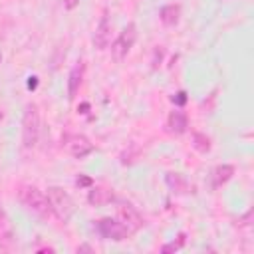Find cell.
<instances>
[{
  "label": "cell",
  "instance_id": "6da1fadb",
  "mask_svg": "<svg viewBox=\"0 0 254 254\" xmlns=\"http://www.w3.org/2000/svg\"><path fill=\"white\" fill-rule=\"evenodd\" d=\"M20 200H22V204H24L28 210H32L38 218L48 220V218L52 216V206H50V202H48V196H46L40 189H36V187H22V189H20Z\"/></svg>",
  "mask_w": 254,
  "mask_h": 254
},
{
  "label": "cell",
  "instance_id": "7a4b0ae2",
  "mask_svg": "<svg viewBox=\"0 0 254 254\" xmlns=\"http://www.w3.org/2000/svg\"><path fill=\"white\" fill-rule=\"evenodd\" d=\"M38 135H40V113L36 103H28L22 119V145L26 149H32L38 143Z\"/></svg>",
  "mask_w": 254,
  "mask_h": 254
},
{
  "label": "cell",
  "instance_id": "3957f363",
  "mask_svg": "<svg viewBox=\"0 0 254 254\" xmlns=\"http://www.w3.org/2000/svg\"><path fill=\"white\" fill-rule=\"evenodd\" d=\"M46 196H48V202L52 206V214H56L60 220L67 222L71 218V214H73V200H71V196L64 189H60V187H50Z\"/></svg>",
  "mask_w": 254,
  "mask_h": 254
},
{
  "label": "cell",
  "instance_id": "277c9868",
  "mask_svg": "<svg viewBox=\"0 0 254 254\" xmlns=\"http://www.w3.org/2000/svg\"><path fill=\"white\" fill-rule=\"evenodd\" d=\"M135 40H137V26L131 22V24H127V26L119 32L117 40L111 44V58H113L117 64L123 62V60L127 58L129 50L133 48Z\"/></svg>",
  "mask_w": 254,
  "mask_h": 254
},
{
  "label": "cell",
  "instance_id": "5b68a950",
  "mask_svg": "<svg viewBox=\"0 0 254 254\" xmlns=\"http://www.w3.org/2000/svg\"><path fill=\"white\" fill-rule=\"evenodd\" d=\"M115 212H117V220H119L131 234H135L137 230H141V228L145 226L143 216H141L139 210H137L133 204H129V202H119L117 208H115Z\"/></svg>",
  "mask_w": 254,
  "mask_h": 254
},
{
  "label": "cell",
  "instance_id": "8992f818",
  "mask_svg": "<svg viewBox=\"0 0 254 254\" xmlns=\"http://www.w3.org/2000/svg\"><path fill=\"white\" fill-rule=\"evenodd\" d=\"M64 149L75 157V159H83L85 155H89L93 151V143L85 137V135H79V133H67L64 137Z\"/></svg>",
  "mask_w": 254,
  "mask_h": 254
},
{
  "label": "cell",
  "instance_id": "52a82bcc",
  "mask_svg": "<svg viewBox=\"0 0 254 254\" xmlns=\"http://www.w3.org/2000/svg\"><path fill=\"white\" fill-rule=\"evenodd\" d=\"M97 232L107 238V240H113V242H121L125 238L131 236V232L119 222V220H113V218H101L97 222Z\"/></svg>",
  "mask_w": 254,
  "mask_h": 254
},
{
  "label": "cell",
  "instance_id": "ba28073f",
  "mask_svg": "<svg viewBox=\"0 0 254 254\" xmlns=\"http://www.w3.org/2000/svg\"><path fill=\"white\" fill-rule=\"evenodd\" d=\"M111 42V20H109V12L105 10L99 24L95 26V32H93V46L97 50H105Z\"/></svg>",
  "mask_w": 254,
  "mask_h": 254
},
{
  "label": "cell",
  "instance_id": "9c48e42d",
  "mask_svg": "<svg viewBox=\"0 0 254 254\" xmlns=\"http://www.w3.org/2000/svg\"><path fill=\"white\" fill-rule=\"evenodd\" d=\"M189 129V117L183 111H171L169 119H167V131L173 135H183Z\"/></svg>",
  "mask_w": 254,
  "mask_h": 254
},
{
  "label": "cell",
  "instance_id": "30bf717a",
  "mask_svg": "<svg viewBox=\"0 0 254 254\" xmlns=\"http://www.w3.org/2000/svg\"><path fill=\"white\" fill-rule=\"evenodd\" d=\"M81 77H83V62H77L71 71H69V77H67V99H73L79 85H81Z\"/></svg>",
  "mask_w": 254,
  "mask_h": 254
},
{
  "label": "cell",
  "instance_id": "8fae6325",
  "mask_svg": "<svg viewBox=\"0 0 254 254\" xmlns=\"http://www.w3.org/2000/svg\"><path fill=\"white\" fill-rule=\"evenodd\" d=\"M111 200H115L113 190L103 189V187H93V189L89 190V194H87V202L93 204V206H103V204H107V202H111Z\"/></svg>",
  "mask_w": 254,
  "mask_h": 254
},
{
  "label": "cell",
  "instance_id": "7c38bea8",
  "mask_svg": "<svg viewBox=\"0 0 254 254\" xmlns=\"http://www.w3.org/2000/svg\"><path fill=\"white\" fill-rule=\"evenodd\" d=\"M179 16H181V6L179 4H167L159 12V18L165 26H175L179 22Z\"/></svg>",
  "mask_w": 254,
  "mask_h": 254
},
{
  "label": "cell",
  "instance_id": "4fadbf2b",
  "mask_svg": "<svg viewBox=\"0 0 254 254\" xmlns=\"http://www.w3.org/2000/svg\"><path fill=\"white\" fill-rule=\"evenodd\" d=\"M167 185H169V189L173 190V192H177V194H185V192H189V183L179 175V173H167Z\"/></svg>",
  "mask_w": 254,
  "mask_h": 254
},
{
  "label": "cell",
  "instance_id": "5bb4252c",
  "mask_svg": "<svg viewBox=\"0 0 254 254\" xmlns=\"http://www.w3.org/2000/svg\"><path fill=\"white\" fill-rule=\"evenodd\" d=\"M232 175H234V167L232 165H218L216 169H214V187H220V185H224V183H228L230 179H232Z\"/></svg>",
  "mask_w": 254,
  "mask_h": 254
},
{
  "label": "cell",
  "instance_id": "9a60e30c",
  "mask_svg": "<svg viewBox=\"0 0 254 254\" xmlns=\"http://www.w3.org/2000/svg\"><path fill=\"white\" fill-rule=\"evenodd\" d=\"M14 244V234L12 228L8 226V222L4 218H0V248L2 250H10Z\"/></svg>",
  "mask_w": 254,
  "mask_h": 254
},
{
  "label": "cell",
  "instance_id": "2e32d148",
  "mask_svg": "<svg viewBox=\"0 0 254 254\" xmlns=\"http://www.w3.org/2000/svg\"><path fill=\"white\" fill-rule=\"evenodd\" d=\"M185 242H187V234L185 232H181L175 240H171V242H167V244H163L161 246V252L163 254H171V252H177V250H181L183 246H185Z\"/></svg>",
  "mask_w": 254,
  "mask_h": 254
},
{
  "label": "cell",
  "instance_id": "e0dca14e",
  "mask_svg": "<svg viewBox=\"0 0 254 254\" xmlns=\"http://www.w3.org/2000/svg\"><path fill=\"white\" fill-rule=\"evenodd\" d=\"M192 147L198 153H208L210 151V139L204 133H194L192 135Z\"/></svg>",
  "mask_w": 254,
  "mask_h": 254
},
{
  "label": "cell",
  "instance_id": "ac0fdd59",
  "mask_svg": "<svg viewBox=\"0 0 254 254\" xmlns=\"http://www.w3.org/2000/svg\"><path fill=\"white\" fill-rule=\"evenodd\" d=\"M171 101H173L175 105H185V103H187V91H177V93L171 97Z\"/></svg>",
  "mask_w": 254,
  "mask_h": 254
},
{
  "label": "cell",
  "instance_id": "d6986e66",
  "mask_svg": "<svg viewBox=\"0 0 254 254\" xmlns=\"http://www.w3.org/2000/svg\"><path fill=\"white\" fill-rule=\"evenodd\" d=\"M91 183H93V181H91L89 177H85V175H79V177L75 179V185H77V187H91Z\"/></svg>",
  "mask_w": 254,
  "mask_h": 254
},
{
  "label": "cell",
  "instance_id": "ffe728a7",
  "mask_svg": "<svg viewBox=\"0 0 254 254\" xmlns=\"http://www.w3.org/2000/svg\"><path fill=\"white\" fill-rule=\"evenodd\" d=\"M77 4H79V0H64V6H65L67 10H73Z\"/></svg>",
  "mask_w": 254,
  "mask_h": 254
},
{
  "label": "cell",
  "instance_id": "44dd1931",
  "mask_svg": "<svg viewBox=\"0 0 254 254\" xmlns=\"http://www.w3.org/2000/svg\"><path fill=\"white\" fill-rule=\"evenodd\" d=\"M36 79H38V77H28V87H30V89H34V87L38 85V81H36Z\"/></svg>",
  "mask_w": 254,
  "mask_h": 254
},
{
  "label": "cell",
  "instance_id": "7402d4cb",
  "mask_svg": "<svg viewBox=\"0 0 254 254\" xmlns=\"http://www.w3.org/2000/svg\"><path fill=\"white\" fill-rule=\"evenodd\" d=\"M77 252H93V248L87 246V244H83V246H77Z\"/></svg>",
  "mask_w": 254,
  "mask_h": 254
},
{
  "label": "cell",
  "instance_id": "603a6c76",
  "mask_svg": "<svg viewBox=\"0 0 254 254\" xmlns=\"http://www.w3.org/2000/svg\"><path fill=\"white\" fill-rule=\"evenodd\" d=\"M0 218H4V208H2V202H0Z\"/></svg>",
  "mask_w": 254,
  "mask_h": 254
},
{
  "label": "cell",
  "instance_id": "cb8c5ba5",
  "mask_svg": "<svg viewBox=\"0 0 254 254\" xmlns=\"http://www.w3.org/2000/svg\"><path fill=\"white\" fill-rule=\"evenodd\" d=\"M2 117H4V115H2V111H0V121H2Z\"/></svg>",
  "mask_w": 254,
  "mask_h": 254
},
{
  "label": "cell",
  "instance_id": "d4e9b609",
  "mask_svg": "<svg viewBox=\"0 0 254 254\" xmlns=\"http://www.w3.org/2000/svg\"><path fill=\"white\" fill-rule=\"evenodd\" d=\"M0 62H2V56H0Z\"/></svg>",
  "mask_w": 254,
  "mask_h": 254
}]
</instances>
